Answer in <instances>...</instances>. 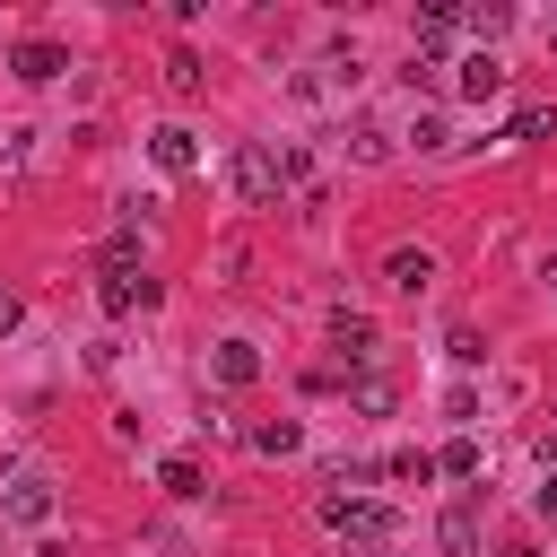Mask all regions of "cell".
Masks as SVG:
<instances>
[{"mask_svg": "<svg viewBox=\"0 0 557 557\" xmlns=\"http://www.w3.org/2000/svg\"><path fill=\"white\" fill-rule=\"evenodd\" d=\"M322 522L348 540V557H374V548L400 540V513L392 505H357V496H322Z\"/></svg>", "mask_w": 557, "mask_h": 557, "instance_id": "6da1fadb", "label": "cell"}, {"mask_svg": "<svg viewBox=\"0 0 557 557\" xmlns=\"http://www.w3.org/2000/svg\"><path fill=\"white\" fill-rule=\"evenodd\" d=\"M226 183H235V200H244V209H278V191H287V183H278V148L244 139V148L226 157Z\"/></svg>", "mask_w": 557, "mask_h": 557, "instance_id": "7a4b0ae2", "label": "cell"}, {"mask_svg": "<svg viewBox=\"0 0 557 557\" xmlns=\"http://www.w3.org/2000/svg\"><path fill=\"white\" fill-rule=\"evenodd\" d=\"M331 357H339V366H374V357H383L374 313H348V305H339V313H331Z\"/></svg>", "mask_w": 557, "mask_h": 557, "instance_id": "3957f363", "label": "cell"}, {"mask_svg": "<svg viewBox=\"0 0 557 557\" xmlns=\"http://www.w3.org/2000/svg\"><path fill=\"white\" fill-rule=\"evenodd\" d=\"M383 287H392V296H426V287H435V252H426V244H392V252H383Z\"/></svg>", "mask_w": 557, "mask_h": 557, "instance_id": "277c9868", "label": "cell"}, {"mask_svg": "<svg viewBox=\"0 0 557 557\" xmlns=\"http://www.w3.org/2000/svg\"><path fill=\"white\" fill-rule=\"evenodd\" d=\"M52 505H61V496H52V479H44V470L9 479V496H0V513H9V522H52Z\"/></svg>", "mask_w": 557, "mask_h": 557, "instance_id": "5b68a950", "label": "cell"}, {"mask_svg": "<svg viewBox=\"0 0 557 557\" xmlns=\"http://www.w3.org/2000/svg\"><path fill=\"white\" fill-rule=\"evenodd\" d=\"M209 374L244 392V383H261V348H252V339H218V348H209Z\"/></svg>", "mask_w": 557, "mask_h": 557, "instance_id": "8992f818", "label": "cell"}, {"mask_svg": "<svg viewBox=\"0 0 557 557\" xmlns=\"http://www.w3.org/2000/svg\"><path fill=\"white\" fill-rule=\"evenodd\" d=\"M339 148H348L357 165H383V157H392V131H383L374 113H357V122H339Z\"/></svg>", "mask_w": 557, "mask_h": 557, "instance_id": "52a82bcc", "label": "cell"}, {"mask_svg": "<svg viewBox=\"0 0 557 557\" xmlns=\"http://www.w3.org/2000/svg\"><path fill=\"white\" fill-rule=\"evenodd\" d=\"M148 157H157L165 174H191V165H200V139H191L183 122H165V131H148Z\"/></svg>", "mask_w": 557, "mask_h": 557, "instance_id": "ba28073f", "label": "cell"}, {"mask_svg": "<svg viewBox=\"0 0 557 557\" xmlns=\"http://www.w3.org/2000/svg\"><path fill=\"white\" fill-rule=\"evenodd\" d=\"M453 87H461V96H470V104H487V96H505V61H496V52H470V61H461V78H453Z\"/></svg>", "mask_w": 557, "mask_h": 557, "instance_id": "9c48e42d", "label": "cell"}, {"mask_svg": "<svg viewBox=\"0 0 557 557\" xmlns=\"http://www.w3.org/2000/svg\"><path fill=\"white\" fill-rule=\"evenodd\" d=\"M17 78H26V87L61 78V44H17Z\"/></svg>", "mask_w": 557, "mask_h": 557, "instance_id": "30bf717a", "label": "cell"}, {"mask_svg": "<svg viewBox=\"0 0 557 557\" xmlns=\"http://www.w3.org/2000/svg\"><path fill=\"white\" fill-rule=\"evenodd\" d=\"M157 487H165V496H209V487H200V461H191V453L157 461Z\"/></svg>", "mask_w": 557, "mask_h": 557, "instance_id": "8fae6325", "label": "cell"}, {"mask_svg": "<svg viewBox=\"0 0 557 557\" xmlns=\"http://www.w3.org/2000/svg\"><path fill=\"white\" fill-rule=\"evenodd\" d=\"M165 87H174V96H200V87H209L200 52H165Z\"/></svg>", "mask_w": 557, "mask_h": 557, "instance_id": "7c38bea8", "label": "cell"}, {"mask_svg": "<svg viewBox=\"0 0 557 557\" xmlns=\"http://www.w3.org/2000/svg\"><path fill=\"white\" fill-rule=\"evenodd\" d=\"M435 78H444V52H409V61H400V87H409V96H426Z\"/></svg>", "mask_w": 557, "mask_h": 557, "instance_id": "4fadbf2b", "label": "cell"}, {"mask_svg": "<svg viewBox=\"0 0 557 557\" xmlns=\"http://www.w3.org/2000/svg\"><path fill=\"white\" fill-rule=\"evenodd\" d=\"M252 444H261V453H305V426H296V418H270Z\"/></svg>", "mask_w": 557, "mask_h": 557, "instance_id": "5bb4252c", "label": "cell"}, {"mask_svg": "<svg viewBox=\"0 0 557 557\" xmlns=\"http://www.w3.org/2000/svg\"><path fill=\"white\" fill-rule=\"evenodd\" d=\"M548 131H557V113H548V104H522V113H513V139H522V148H531V139H548Z\"/></svg>", "mask_w": 557, "mask_h": 557, "instance_id": "9a60e30c", "label": "cell"}, {"mask_svg": "<svg viewBox=\"0 0 557 557\" xmlns=\"http://www.w3.org/2000/svg\"><path fill=\"white\" fill-rule=\"evenodd\" d=\"M444 139H453V131H444V113H418V122H409V148H418V157H435Z\"/></svg>", "mask_w": 557, "mask_h": 557, "instance_id": "2e32d148", "label": "cell"}, {"mask_svg": "<svg viewBox=\"0 0 557 557\" xmlns=\"http://www.w3.org/2000/svg\"><path fill=\"white\" fill-rule=\"evenodd\" d=\"M435 470H453V479H479V444H470V435H461V444H444V453H435Z\"/></svg>", "mask_w": 557, "mask_h": 557, "instance_id": "e0dca14e", "label": "cell"}, {"mask_svg": "<svg viewBox=\"0 0 557 557\" xmlns=\"http://www.w3.org/2000/svg\"><path fill=\"white\" fill-rule=\"evenodd\" d=\"M461 26H470V35H505V26H513V9H505V0H487V9H470Z\"/></svg>", "mask_w": 557, "mask_h": 557, "instance_id": "ac0fdd59", "label": "cell"}, {"mask_svg": "<svg viewBox=\"0 0 557 557\" xmlns=\"http://www.w3.org/2000/svg\"><path fill=\"white\" fill-rule=\"evenodd\" d=\"M444 348H453V366H487V339H479V331H470V322H461V331H453V339H444Z\"/></svg>", "mask_w": 557, "mask_h": 557, "instance_id": "d6986e66", "label": "cell"}, {"mask_svg": "<svg viewBox=\"0 0 557 557\" xmlns=\"http://www.w3.org/2000/svg\"><path fill=\"white\" fill-rule=\"evenodd\" d=\"M26 148H35V131H26V122H17V131H0V174H17V165H26Z\"/></svg>", "mask_w": 557, "mask_h": 557, "instance_id": "ffe728a7", "label": "cell"}, {"mask_svg": "<svg viewBox=\"0 0 557 557\" xmlns=\"http://www.w3.org/2000/svg\"><path fill=\"white\" fill-rule=\"evenodd\" d=\"M392 479H418V487H426V479H435V453H392Z\"/></svg>", "mask_w": 557, "mask_h": 557, "instance_id": "44dd1931", "label": "cell"}, {"mask_svg": "<svg viewBox=\"0 0 557 557\" xmlns=\"http://www.w3.org/2000/svg\"><path fill=\"white\" fill-rule=\"evenodd\" d=\"M348 400H357V409H392V383H383V374H366V383H357Z\"/></svg>", "mask_w": 557, "mask_h": 557, "instance_id": "7402d4cb", "label": "cell"}, {"mask_svg": "<svg viewBox=\"0 0 557 557\" xmlns=\"http://www.w3.org/2000/svg\"><path fill=\"white\" fill-rule=\"evenodd\" d=\"M17 322H26V305H17V296H0V339H9Z\"/></svg>", "mask_w": 557, "mask_h": 557, "instance_id": "603a6c76", "label": "cell"}, {"mask_svg": "<svg viewBox=\"0 0 557 557\" xmlns=\"http://www.w3.org/2000/svg\"><path fill=\"white\" fill-rule=\"evenodd\" d=\"M540 513H548V522H557V470H548V487H540Z\"/></svg>", "mask_w": 557, "mask_h": 557, "instance_id": "cb8c5ba5", "label": "cell"}, {"mask_svg": "<svg viewBox=\"0 0 557 557\" xmlns=\"http://www.w3.org/2000/svg\"><path fill=\"white\" fill-rule=\"evenodd\" d=\"M540 278H548V305H557V261H548V270H540Z\"/></svg>", "mask_w": 557, "mask_h": 557, "instance_id": "d4e9b609", "label": "cell"}, {"mask_svg": "<svg viewBox=\"0 0 557 557\" xmlns=\"http://www.w3.org/2000/svg\"><path fill=\"white\" fill-rule=\"evenodd\" d=\"M548 44H557V26H548Z\"/></svg>", "mask_w": 557, "mask_h": 557, "instance_id": "484cf974", "label": "cell"}]
</instances>
